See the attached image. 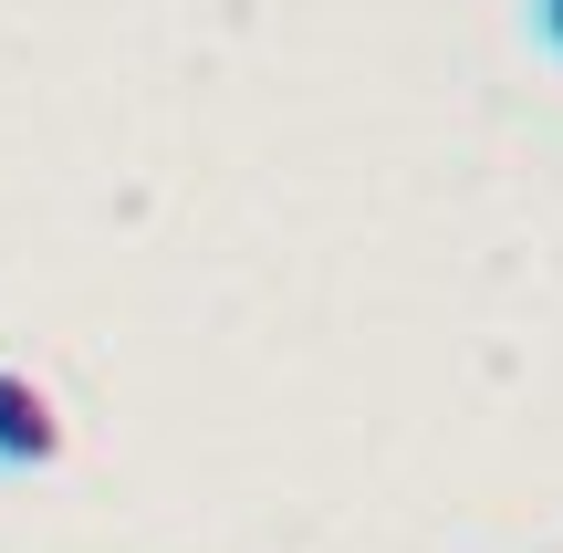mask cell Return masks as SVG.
Here are the masks:
<instances>
[{"label": "cell", "instance_id": "cell-1", "mask_svg": "<svg viewBox=\"0 0 563 553\" xmlns=\"http://www.w3.org/2000/svg\"><path fill=\"white\" fill-rule=\"evenodd\" d=\"M63 450H74V429H63V397L42 387L32 366H0V460H11V471H53Z\"/></svg>", "mask_w": 563, "mask_h": 553}, {"label": "cell", "instance_id": "cell-2", "mask_svg": "<svg viewBox=\"0 0 563 553\" xmlns=\"http://www.w3.org/2000/svg\"><path fill=\"white\" fill-rule=\"evenodd\" d=\"M532 32H543L553 53H563V0H532Z\"/></svg>", "mask_w": 563, "mask_h": 553}]
</instances>
